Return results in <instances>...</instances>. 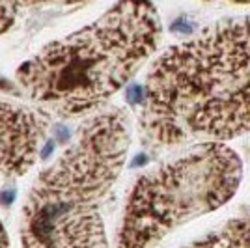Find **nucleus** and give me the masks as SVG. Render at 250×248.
<instances>
[{
  "label": "nucleus",
  "mask_w": 250,
  "mask_h": 248,
  "mask_svg": "<svg viewBox=\"0 0 250 248\" xmlns=\"http://www.w3.org/2000/svg\"><path fill=\"white\" fill-rule=\"evenodd\" d=\"M138 124L157 145L224 144L250 133V15L163 52L147 73Z\"/></svg>",
  "instance_id": "f257e3e1"
},
{
  "label": "nucleus",
  "mask_w": 250,
  "mask_h": 248,
  "mask_svg": "<svg viewBox=\"0 0 250 248\" xmlns=\"http://www.w3.org/2000/svg\"><path fill=\"white\" fill-rule=\"evenodd\" d=\"M163 24L153 4L122 2L83 30L49 43L17 69L22 93L58 116L99 108L157 51Z\"/></svg>",
  "instance_id": "f03ea898"
},
{
  "label": "nucleus",
  "mask_w": 250,
  "mask_h": 248,
  "mask_svg": "<svg viewBox=\"0 0 250 248\" xmlns=\"http://www.w3.org/2000/svg\"><path fill=\"white\" fill-rule=\"evenodd\" d=\"M239 155L226 144H200L136 179L125 204L118 248H153L177 226L235 196Z\"/></svg>",
  "instance_id": "7ed1b4c3"
},
{
  "label": "nucleus",
  "mask_w": 250,
  "mask_h": 248,
  "mask_svg": "<svg viewBox=\"0 0 250 248\" xmlns=\"http://www.w3.org/2000/svg\"><path fill=\"white\" fill-rule=\"evenodd\" d=\"M131 127L124 108L106 106L88 116L75 140L34 181L28 198L99 206L124 170Z\"/></svg>",
  "instance_id": "20e7f679"
},
{
  "label": "nucleus",
  "mask_w": 250,
  "mask_h": 248,
  "mask_svg": "<svg viewBox=\"0 0 250 248\" xmlns=\"http://www.w3.org/2000/svg\"><path fill=\"white\" fill-rule=\"evenodd\" d=\"M24 248H108L97 206L28 198L21 213Z\"/></svg>",
  "instance_id": "39448f33"
},
{
  "label": "nucleus",
  "mask_w": 250,
  "mask_h": 248,
  "mask_svg": "<svg viewBox=\"0 0 250 248\" xmlns=\"http://www.w3.org/2000/svg\"><path fill=\"white\" fill-rule=\"evenodd\" d=\"M51 122L47 108L0 99V174L17 177L30 170Z\"/></svg>",
  "instance_id": "423d86ee"
},
{
  "label": "nucleus",
  "mask_w": 250,
  "mask_h": 248,
  "mask_svg": "<svg viewBox=\"0 0 250 248\" xmlns=\"http://www.w3.org/2000/svg\"><path fill=\"white\" fill-rule=\"evenodd\" d=\"M187 248H250V215L229 218Z\"/></svg>",
  "instance_id": "0eeeda50"
},
{
  "label": "nucleus",
  "mask_w": 250,
  "mask_h": 248,
  "mask_svg": "<svg viewBox=\"0 0 250 248\" xmlns=\"http://www.w3.org/2000/svg\"><path fill=\"white\" fill-rule=\"evenodd\" d=\"M17 10H19V4L0 2V34L6 32L13 24L15 17H17Z\"/></svg>",
  "instance_id": "6e6552de"
},
{
  "label": "nucleus",
  "mask_w": 250,
  "mask_h": 248,
  "mask_svg": "<svg viewBox=\"0 0 250 248\" xmlns=\"http://www.w3.org/2000/svg\"><path fill=\"white\" fill-rule=\"evenodd\" d=\"M0 248H10V239H8V233L0 222Z\"/></svg>",
  "instance_id": "1a4fd4ad"
}]
</instances>
